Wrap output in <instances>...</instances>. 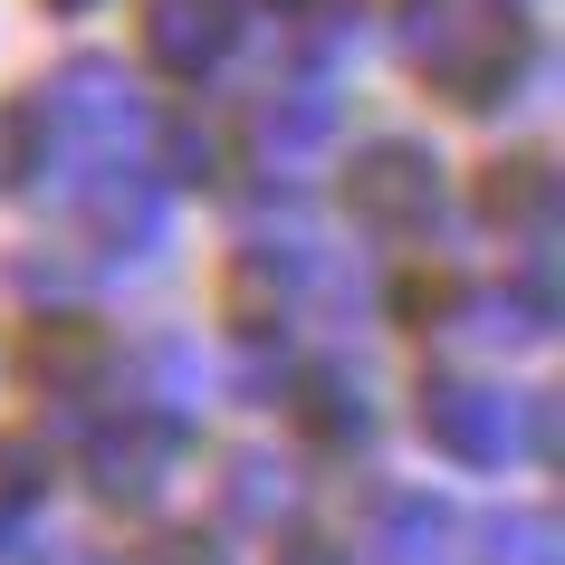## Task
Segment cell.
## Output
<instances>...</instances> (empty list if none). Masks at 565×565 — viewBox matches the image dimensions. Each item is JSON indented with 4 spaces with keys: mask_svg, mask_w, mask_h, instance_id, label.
I'll return each mask as SVG.
<instances>
[{
    "mask_svg": "<svg viewBox=\"0 0 565 565\" xmlns=\"http://www.w3.org/2000/svg\"><path fill=\"white\" fill-rule=\"evenodd\" d=\"M441 546H450V518L422 489H374L355 508V556L364 565H441Z\"/></svg>",
    "mask_w": 565,
    "mask_h": 565,
    "instance_id": "8992f818",
    "label": "cell"
},
{
    "mask_svg": "<svg viewBox=\"0 0 565 565\" xmlns=\"http://www.w3.org/2000/svg\"><path fill=\"white\" fill-rule=\"evenodd\" d=\"M413 67L450 106H499L508 77L527 67V30L499 0H413Z\"/></svg>",
    "mask_w": 565,
    "mask_h": 565,
    "instance_id": "6da1fadb",
    "label": "cell"
},
{
    "mask_svg": "<svg viewBox=\"0 0 565 565\" xmlns=\"http://www.w3.org/2000/svg\"><path fill=\"white\" fill-rule=\"evenodd\" d=\"M489 565H556V518L546 508H518L489 527Z\"/></svg>",
    "mask_w": 565,
    "mask_h": 565,
    "instance_id": "5bb4252c",
    "label": "cell"
},
{
    "mask_svg": "<svg viewBox=\"0 0 565 565\" xmlns=\"http://www.w3.org/2000/svg\"><path fill=\"white\" fill-rule=\"evenodd\" d=\"M58 565H96V556H58Z\"/></svg>",
    "mask_w": 565,
    "mask_h": 565,
    "instance_id": "cb8c5ba5",
    "label": "cell"
},
{
    "mask_svg": "<svg viewBox=\"0 0 565 565\" xmlns=\"http://www.w3.org/2000/svg\"><path fill=\"white\" fill-rule=\"evenodd\" d=\"M278 307H288V268L239 259V268H231V327H239V335H259V317H278Z\"/></svg>",
    "mask_w": 565,
    "mask_h": 565,
    "instance_id": "4fadbf2b",
    "label": "cell"
},
{
    "mask_svg": "<svg viewBox=\"0 0 565 565\" xmlns=\"http://www.w3.org/2000/svg\"><path fill=\"white\" fill-rule=\"evenodd\" d=\"M135 565H211V546H202V536H153Z\"/></svg>",
    "mask_w": 565,
    "mask_h": 565,
    "instance_id": "ffe728a7",
    "label": "cell"
},
{
    "mask_svg": "<svg viewBox=\"0 0 565 565\" xmlns=\"http://www.w3.org/2000/svg\"><path fill=\"white\" fill-rule=\"evenodd\" d=\"M422 441L441 450V460H460V470H489L508 450V413H499V393L470 384V374H422Z\"/></svg>",
    "mask_w": 565,
    "mask_h": 565,
    "instance_id": "277c9868",
    "label": "cell"
},
{
    "mask_svg": "<svg viewBox=\"0 0 565 565\" xmlns=\"http://www.w3.org/2000/svg\"><path fill=\"white\" fill-rule=\"evenodd\" d=\"M49 489V450L30 431H0V508H30Z\"/></svg>",
    "mask_w": 565,
    "mask_h": 565,
    "instance_id": "2e32d148",
    "label": "cell"
},
{
    "mask_svg": "<svg viewBox=\"0 0 565 565\" xmlns=\"http://www.w3.org/2000/svg\"><path fill=\"white\" fill-rule=\"evenodd\" d=\"M546 211H556V182H546L536 153H508V163L479 173V221L489 231H546Z\"/></svg>",
    "mask_w": 565,
    "mask_h": 565,
    "instance_id": "9c48e42d",
    "label": "cell"
},
{
    "mask_svg": "<svg viewBox=\"0 0 565 565\" xmlns=\"http://www.w3.org/2000/svg\"><path fill=\"white\" fill-rule=\"evenodd\" d=\"M39 145H49V125L30 106H0V192H20L39 173Z\"/></svg>",
    "mask_w": 565,
    "mask_h": 565,
    "instance_id": "9a60e30c",
    "label": "cell"
},
{
    "mask_svg": "<svg viewBox=\"0 0 565 565\" xmlns=\"http://www.w3.org/2000/svg\"><path fill=\"white\" fill-rule=\"evenodd\" d=\"M49 106H67V125H87V135H106V125H125V77H106L96 58H77V67H58V87H49Z\"/></svg>",
    "mask_w": 565,
    "mask_h": 565,
    "instance_id": "7c38bea8",
    "label": "cell"
},
{
    "mask_svg": "<svg viewBox=\"0 0 565 565\" xmlns=\"http://www.w3.org/2000/svg\"><path fill=\"white\" fill-rule=\"evenodd\" d=\"M153 231H163V202L135 173H106L87 192V239L96 249H153Z\"/></svg>",
    "mask_w": 565,
    "mask_h": 565,
    "instance_id": "8fae6325",
    "label": "cell"
},
{
    "mask_svg": "<svg viewBox=\"0 0 565 565\" xmlns=\"http://www.w3.org/2000/svg\"><path fill=\"white\" fill-rule=\"evenodd\" d=\"M527 413H536V422H527V441H536V460H556V403H527Z\"/></svg>",
    "mask_w": 565,
    "mask_h": 565,
    "instance_id": "44dd1931",
    "label": "cell"
},
{
    "mask_svg": "<svg viewBox=\"0 0 565 565\" xmlns=\"http://www.w3.org/2000/svg\"><path fill=\"white\" fill-rule=\"evenodd\" d=\"M268 508H288V470H268V460H231V518H268Z\"/></svg>",
    "mask_w": 565,
    "mask_h": 565,
    "instance_id": "ac0fdd59",
    "label": "cell"
},
{
    "mask_svg": "<svg viewBox=\"0 0 565 565\" xmlns=\"http://www.w3.org/2000/svg\"><path fill=\"white\" fill-rule=\"evenodd\" d=\"M163 163L182 182H231L239 173V125L221 106H182V116H163Z\"/></svg>",
    "mask_w": 565,
    "mask_h": 565,
    "instance_id": "ba28073f",
    "label": "cell"
},
{
    "mask_svg": "<svg viewBox=\"0 0 565 565\" xmlns=\"http://www.w3.org/2000/svg\"><path fill=\"white\" fill-rule=\"evenodd\" d=\"M173 460H182V431L163 413H116L87 441V489L106 508H153V489L173 479Z\"/></svg>",
    "mask_w": 565,
    "mask_h": 565,
    "instance_id": "3957f363",
    "label": "cell"
},
{
    "mask_svg": "<svg viewBox=\"0 0 565 565\" xmlns=\"http://www.w3.org/2000/svg\"><path fill=\"white\" fill-rule=\"evenodd\" d=\"M268 565H345V546L317 536V527H298V536H278V556H268Z\"/></svg>",
    "mask_w": 565,
    "mask_h": 565,
    "instance_id": "d6986e66",
    "label": "cell"
},
{
    "mask_svg": "<svg viewBox=\"0 0 565 565\" xmlns=\"http://www.w3.org/2000/svg\"><path fill=\"white\" fill-rule=\"evenodd\" d=\"M49 10H96V0H49Z\"/></svg>",
    "mask_w": 565,
    "mask_h": 565,
    "instance_id": "603a6c76",
    "label": "cell"
},
{
    "mask_svg": "<svg viewBox=\"0 0 565 565\" xmlns=\"http://www.w3.org/2000/svg\"><path fill=\"white\" fill-rule=\"evenodd\" d=\"M288 413H298L307 441H327V450H364L374 441V413H364V393L345 384V374H307V384L288 393Z\"/></svg>",
    "mask_w": 565,
    "mask_h": 565,
    "instance_id": "30bf717a",
    "label": "cell"
},
{
    "mask_svg": "<svg viewBox=\"0 0 565 565\" xmlns=\"http://www.w3.org/2000/svg\"><path fill=\"white\" fill-rule=\"evenodd\" d=\"M450 298H460V278H450V268H403L393 317H403V327H431V317H450Z\"/></svg>",
    "mask_w": 565,
    "mask_h": 565,
    "instance_id": "e0dca14e",
    "label": "cell"
},
{
    "mask_svg": "<svg viewBox=\"0 0 565 565\" xmlns=\"http://www.w3.org/2000/svg\"><path fill=\"white\" fill-rule=\"evenodd\" d=\"M345 211L364 231H422L441 211V163L403 135H374V145L345 153Z\"/></svg>",
    "mask_w": 565,
    "mask_h": 565,
    "instance_id": "7a4b0ae2",
    "label": "cell"
},
{
    "mask_svg": "<svg viewBox=\"0 0 565 565\" xmlns=\"http://www.w3.org/2000/svg\"><path fill=\"white\" fill-rule=\"evenodd\" d=\"M278 10H298V20H307V10H327V0H278Z\"/></svg>",
    "mask_w": 565,
    "mask_h": 565,
    "instance_id": "7402d4cb",
    "label": "cell"
},
{
    "mask_svg": "<svg viewBox=\"0 0 565 565\" xmlns=\"http://www.w3.org/2000/svg\"><path fill=\"white\" fill-rule=\"evenodd\" d=\"M239 39V0H145V58L163 77H202Z\"/></svg>",
    "mask_w": 565,
    "mask_h": 565,
    "instance_id": "52a82bcc",
    "label": "cell"
},
{
    "mask_svg": "<svg viewBox=\"0 0 565 565\" xmlns=\"http://www.w3.org/2000/svg\"><path fill=\"white\" fill-rule=\"evenodd\" d=\"M106 364H116V335L96 327V317H39L20 335V384L30 393H96Z\"/></svg>",
    "mask_w": 565,
    "mask_h": 565,
    "instance_id": "5b68a950",
    "label": "cell"
}]
</instances>
